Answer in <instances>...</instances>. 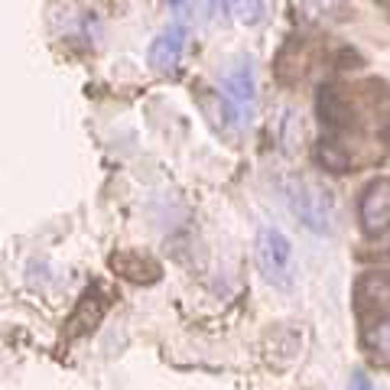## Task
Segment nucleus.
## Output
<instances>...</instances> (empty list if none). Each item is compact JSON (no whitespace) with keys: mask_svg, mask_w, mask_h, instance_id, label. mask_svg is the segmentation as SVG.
I'll use <instances>...</instances> for the list:
<instances>
[{"mask_svg":"<svg viewBox=\"0 0 390 390\" xmlns=\"http://www.w3.org/2000/svg\"><path fill=\"white\" fill-rule=\"evenodd\" d=\"M286 199H290V208L296 212V218L306 224L315 234H335L338 228V199L335 192L329 189L319 179H293L286 185Z\"/></svg>","mask_w":390,"mask_h":390,"instance_id":"1","label":"nucleus"},{"mask_svg":"<svg viewBox=\"0 0 390 390\" xmlns=\"http://www.w3.org/2000/svg\"><path fill=\"white\" fill-rule=\"evenodd\" d=\"M348 390H377V387L371 384V377H367L364 371H354V374H352V384H348Z\"/></svg>","mask_w":390,"mask_h":390,"instance_id":"10","label":"nucleus"},{"mask_svg":"<svg viewBox=\"0 0 390 390\" xmlns=\"http://www.w3.org/2000/svg\"><path fill=\"white\" fill-rule=\"evenodd\" d=\"M208 4H212V10H222V13L231 7V0H208Z\"/></svg>","mask_w":390,"mask_h":390,"instance_id":"11","label":"nucleus"},{"mask_svg":"<svg viewBox=\"0 0 390 390\" xmlns=\"http://www.w3.org/2000/svg\"><path fill=\"white\" fill-rule=\"evenodd\" d=\"M169 4H173V7H183V0H169Z\"/></svg>","mask_w":390,"mask_h":390,"instance_id":"12","label":"nucleus"},{"mask_svg":"<svg viewBox=\"0 0 390 390\" xmlns=\"http://www.w3.org/2000/svg\"><path fill=\"white\" fill-rule=\"evenodd\" d=\"M183 53H185V26L176 23V26H169V30H163L150 43L146 59H150V65L156 72H173L179 65V59H183Z\"/></svg>","mask_w":390,"mask_h":390,"instance_id":"5","label":"nucleus"},{"mask_svg":"<svg viewBox=\"0 0 390 390\" xmlns=\"http://www.w3.org/2000/svg\"><path fill=\"white\" fill-rule=\"evenodd\" d=\"M222 101L234 124H251L257 114V72L247 55L234 59L222 78Z\"/></svg>","mask_w":390,"mask_h":390,"instance_id":"3","label":"nucleus"},{"mask_svg":"<svg viewBox=\"0 0 390 390\" xmlns=\"http://www.w3.org/2000/svg\"><path fill=\"white\" fill-rule=\"evenodd\" d=\"M319 117H322V124H325L329 130H348V127H352L354 111H352L348 98H345L338 88H322V94H319Z\"/></svg>","mask_w":390,"mask_h":390,"instance_id":"7","label":"nucleus"},{"mask_svg":"<svg viewBox=\"0 0 390 390\" xmlns=\"http://www.w3.org/2000/svg\"><path fill=\"white\" fill-rule=\"evenodd\" d=\"M231 10H234L244 23H260V20H264V4H260V0H231Z\"/></svg>","mask_w":390,"mask_h":390,"instance_id":"9","label":"nucleus"},{"mask_svg":"<svg viewBox=\"0 0 390 390\" xmlns=\"http://www.w3.org/2000/svg\"><path fill=\"white\" fill-rule=\"evenodd\" d=\"M296 16L313 26H335L352 16V0H296Z\"/></svg>","mask_w":390,"mask_h":390,"instance_id":"6","label":"nucleus"},{"mask_svg":"<svg viewBox=\"0 0 390 390\" xmlns=\"http://www.w3.org/2000/svg\"><path fill=\"white\" fill-rule=\"evenodd\" d=\"M358 218L367 234H384L390 228V176L367 183L358 202Z\"/></svg>","mask_w":390,"mask_h":390,"instance_id":"4","label":"nucleus"},{"mask_svg":"<svg viewBox=\"0 0 390 390\" xmlns=\"http://www.w3.org/2000/svg\"><path fill=\"white\" fill-rule=\"evenodd\" d=\"M319 160L325 163V169H335V173H342V169L352 166V156L345 153V150H342L338 143H332V140H329V143H322V146H319Z\"/></svg>","mask_w":390,"mask_h":390,"instance_id":"8","label":"nucleus"},{"mask_svg":"<svg viewBox=\"0 0 390 390\" xmlns=\"http://www.w3.org/2000/svg\"><path fill=\"white\" fill-rule=\"evenodd\" d=\"M387 140H390V130H387Z\"/></svg>","mask_w":390,"mask_h":390,"instance_id":"13","label":"nucleus"},{"mask_svg":"<svg viewBox=\"0 0 390 390\" xmlns=\"http://www.w3.org/2000/svg\"><path fill=\"white\" fill-rule=\"evenodd\" d=\"M257 267L264 280L280 290H290L296 280V251L293 241L273 224H264L257 231Z\"/></svg>","mask_w":390,"mask_h":390,"instance_id":"2","label":"nucleus"}]
</instances>
